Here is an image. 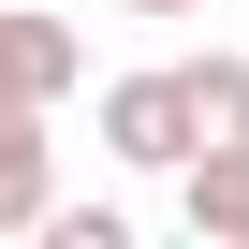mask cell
Instances as JSON below:
<instances>
[{
    "label": "cell",
    "mask_w": 249,
    "mask_h": 249,
    "mask_svg": "<svg viewBox=\"0 0 249 249\" xmlns=\"http://www.w3.org/2000/svg\"><path fill=\"white\" fill-rule=\"evenodd\" d=\"M73 73H88L73 15H44V0H0V103H59Z\"/></svg>",
    "instance_id": "obj_2"
},
{
    "label": "cell",
    "mask_w": 249,
    "mask_h": 249,
    "mask_svg": "<svg viewBox=\"0 0 249 249\" xmlns=\"http://www.w3.org/2000/svg\"><path fill=\"white\" fill-rule=\"evenodd\" d=\"M103 147L132 161V176H161V161L191 176V147H205V132H191V73H117V88H103Z\"/></svg>",
    "instance_id": "obj_1"
},
{
    "label": "cell",
    "mask_w": 249,
    "mask_h": 249,
    "mask_svg": "<svg viewBox=\"0 0 249 249\" xmlns=\"http://www.w3.org/2000/svg\"><path fill=\"white\" fill-rule=\"evenodd\" d=\"M176 205H191V234H205V249H249V147H205Z\"/></svg>",
    "instance_id": "obj_4"
},
{
    "label": "cell",
    "mask_w": 249,
    "mask_h": 249,
    "mask_svg": "<svg viewBox=\"0 0 249 249\" xmlns=\"http://www.w3.org/2000/svg\"><path fill=\"white\" fill-rule=\"evenodd\" d=\"M176 73H191V132H205V147H249V59L205 44V59H176ZM205 147H191V161H205Z\"/></svg>",
    "instance_id": "obj_5"
},
{
    "label": "cell",
    "mask_w": 249,
    "mask_h": 249,
    "mask_svg": "<svg viewBox=\"0 0 249 249\" xmlns=\"http://www.w3.org/2000/svg\"><path fill=\"white\" fill-rule=\"evenodd\" d=\"M117 15H205V0H117Z\"/></svg>",
    "instance_id": "obj_7"
},
{
    "label": "cell",
    "mask_w": 249,
    "mask_h": 249,
    "mask_svg": "<svg viewBox=\"0 0 249 249\" xmlns=\"http://www.w3.org/2000/svg\"><path fill=\"white\" fill-rule=\"evenodd\" d=\"M59 220V161H44V103H0V234Z\"/></svg>",
    "instance_id": "obj_3"
},
{
    "label": "cell",
    "mask_w": 249,
    "mask_h": 249,
    "mask_svg": "<svg viewBox=\"0 0 249 249\" xmlns=\"http://www.w3.org/2000/svg\"><path fill=\"white\" fill-rule=\"evenodd\" d=\"M44 234H59V249H132V220H117V205H59Z\"/></svg>",
    "instance_id": "obj_6"
}]
</instances>
